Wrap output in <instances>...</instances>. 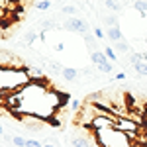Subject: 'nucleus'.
Masks as SVG:
<instances>
[{
    "mask_svg": "<svg viewBox=\"0 0 147 147\" xmlns=\"http://www.w3.org/2000/svg\"><path fill=\"white\" fill-rule=\"evenodd\" d=\"M32 82L28 71L24 69H2V75H0V88H2V96L14 94V92H20L24 86H28Z\"/></svg>",
    "mask_w": 147,
    "mask_h": 147,
    "instance_id": "1",
    "label": "nucleus"
},
{
    "mask_svg": "<svg viewBox=\"0 0 147 147\" xmlns=\"http://www.w3.org/2000/svg\"><path fill=\"white\" fill-rule=\"evenodd\" d=\"M94 134H96V139H98V147H131L134 145V141L118 127H108V129H100V131H94Z\"/></svg>",
    "mask_w": 147,
    "mask_h": 147,
    "instance_id": "2",
    "label": "nucleus"
},
{
    "mask_svg": "<svg viewBox=\"0 0 147 147\" xmlns=\"http://www.w3.org/2000/svg\"><path fill=\"white\" fill-rule=\"evenodd\" d=\"M65 26V30H69V32H75V34H79V35H88V24L84 22L82 18H69L67 22L63 24Z\"/></svg>",
    "mask_w": 147,
    "mask_h": 147,
    "instance_id": "3",
    "label": "nucleus"
},
{
    "mask_svg": "<svg viewBox=\"0 0 147 147\" xmlns=\"http://www.w3.org/2000/svg\"><path fill=\"white\" fill-rule=\"evenodd\" d=\"M73 147H98V139L96 137H82V136H75L71 139Z\"/></svg>",
    "mask_w": 147,
    "mask_h": 147,
    "instance_id": "4",
    "label": "nucleus"
},
{
    "mask_svg": "<svg viewBox=\"0 0 147 147\" xmlns=\"http://www.w3.org/2000/svg\"><path fill=\"white\" fill-rule=\"evenodd\" d=\"M106 37H108L112 43H118V41H122V39H124V34H122L120 26H114V28H108V32H106Z\"/></svg>",
    "mask_w": 147,
    "mask_h": 147,
    "instance_id": "5",
    "label": "nucleus"
},
{
    "mask_svg": "<svg viewBox=\"0 0 147 147\" xmlns=\"http://www.w3.org/2000/svg\"><path fill=\"white\" fill-rule=\"evenodd\" d=\"M90 59H92V63H94L96 67H100V65H104V63H108V57H106L104 51H94V53H90Z\"/></svg>",
    "mask_w": 147,
    "mask_h": 147,
    "instance_id": "6",
    "label": "nucleus"
},
{
    "mask_svg": "<svg viewBox=\"0 0 147 147\" xmlns=\"http://www.w3.org/2000/svg\"><path fill=\"white\" fill-rule=\"evenodd\" d=\"M61 77H63L65 80H77V79H79V71L73 69V67H65V69H63V73H61Z\"/></svg>",
    "mask_w": 147,
    "mask_h": 147,
    "instance_id": "7",
    "label": "nucleus"
},
{
    "mask_svg": "<svg viewBox=\"0 0 147 147\" xmlns=\"http://www.w3.org/2000/svg\"><path fill=\"white\" fill-rule=\"evenodd\" d=\"M134 8L139 12V16H143V18L147 16V2L145 0H136L134 2Z\"/></svg>",
    "mask_w": 147,
    "mask_h": 147,
    "instance_id": "8",
    "label": "nucleus"
},
{
    "mask_svg": "<svg viewBox=\"0 0 147 147\" xmlns=\"http://www.w3.org/2000/svg\"><path fill=\"white\" fill-rule=\"evenodd\" d=\"M114 45V51H120V53H129V43L122 39V41H118V43H112Z\"/></svg>",
    "mask_w": 147,
    "mask_h": 147,
    "instance_id": "9",
    "label": "nucleus"
},
{
    "mask_svg": "<svg viewBox=\"0 0 147 147\" xmlns=\"http://www.w3.org/2000/svg\"><path fill=\"white\" fill-rule=\"evenodd\" d=\"M104 6H106V8H110L112 12H116V14L122 10V4H120V2H116V0H104Z\"/></svg>",
    "mask_w": 147,
    "mask_h": 147,
    "instance_id": "10",
    "label": "nucleus"
},
{
    "mask_svg": "<svg viewBox=\"0 0 147 147\" xmlns=\"http://www.w3.org/2000/svg\"><path fill=\"white\" fill-rule=\"evenodd\" d=\"M61 12H63L65 16H71V18H75V14H77V6H75V4H65V6L61 8Z\"/></svg>",
    "mask_w": 147,
    "mask_h": 147,
    "instance_id": "11",
    "label": "nucleus"
},
{
    "mask_svg": "<svg viewBox=\"0 0 147 147\" xmlns=\"http://www.w3.org/2000/svg\"><path fill=\"white\" fill-rule=\"evenodd\" d=\"M84 41H86V45L90 47V51L92 53H94V51H98V49H96V37H94V34H88V35H84Z\"/></svg>",
    "mask_w": 147,
    "mask_h": 147,
    "instance_id": "12",
    "label": "nucleus"
},
{
    "mask_svg": "<svg viewBox=\"0 0 147 147\" xmlns=\"http://www.w3.org/2000/svg\"><path fill=\"white\" fill-rule=\"evenodd\" d=\"M104 53H106V57H108V61H118V53H116V51H114V47H104Z\"/></svg>",
    "mask_w": 147,
    "mask_h": 147,
    "instance_id": "13",
    "label": "nucleus"
},
{
    "mask_svg": "<svg viewBox=\"0 0 147 147\" xmlns=\"http://www.w3.org/2000/svg\"><path fill=\"white\" fill-rule=\"evenodd\" d=\"M39 26H41V30H53V28H57V22L55 20H43Z\"/></svg>",
    "mask_w": 147,
    "mask_h": 147,
    "instance_id": "14",
    "label": "nucleus"
},
{
    "mask_svg": "<svg viewBox=\"0 0 147 147\" xmlns=\"http://www.w3.org/2000/svg\"><path fill=\"white\" fill-rule=\"evenodd\" d=\"M12 143H14L16 147H26L28 139H24V137H20V136H14V137H12Z\"/></svg>",
    "mask_w": 147,
    "mask_h": 147,
    "instance_id": "15",
    "label": "nucleus"
},
{
    "mask_svg": "<svg viewBox=\"0 0 147 147\" xmlns=\"http://www.w3.org/2000/svg\"><path fill=\"white\" fill-rule=\"evenodd\" d=\"M51 8V2L49 0H37V10H41V12H45Z\"/></svg>",
    "mask_w": 147,
    "mask_h": 147,
    "instance_id": "16",
    "label": "nucleus"
},
{
    "mask_svg": "<svg viewBox=\"0 0 147 147\" xmlns=\"http://www.w3.org/2000/svg\"><path fill=\"white\" fill-rule=\"evenodd\" d=\"M98 71H100V73H106V75H108V73H112V71H114L112 61H108V63H104V65H100V67H98Z\"/></svg>",
    "mask_w": 147,
    "mask_h": 147,
    "instance_id": "17",
    "label": "nucleus"
},
{
    "mask_svg": "<svg viewBox=\"0 0 147 147\" xmlns=\"http://www.w3.org/2000/svg\"><path fill=\"white\" fill-rule=\"evenodd\" d=\"M35 39H37V34H35V32H28V34L24 35V41H26V43H34Z\"/></svg>",
    "mask_w": 147,
    "mask_h": 147,
    "instance_id": "18",
    "label": "nucleus"
},
{
    "mask_svg": "<svg viewBox=\"0 0 147 147\" xmlns=\"http://www.w3.org/2000/svg\"><path fill=\"white\" fill-rule=\"evenodd\" d=\"M136 71L139 73V75H141V77H147V61H143L141 65H137Z\"/></svg>",
    "mask_w": 147,
    "mask_h": 147,
    "instance_id": "19",
    "label": "nucleus"
},
{
    "mask_svg": "<svg viewBox=\"0 0 147 147\" xmlns=\"http://www.w3.org/2000/svg\"><path fill=\"white\" fill-rule=\"evenodd\" d=\"M92 34H94V37H96V39H104V37H106V34L102 32L100 28H92Z\"/></svg>",
    "mask_w": 147,
    "mask_h": 147,
    "instance_id": "20",
    "label": "nucleus"
},
{
    "mask_svg": "<svg viewBox=\"0 0 147 147\" xmlns=\"http://www.w3.org/2000/svg\"><path fill=\"white\" fill-rule=\"evenodd\" d=\"M49 69H51L53 73H63V69H65V67H61L59 63H49Z\"/></svg>",
    "mask_w": 147,
    "mask_h": 147,
    "instance_id": "21",
    "label": "nucleus"
},
{
    "mask_svg": "<svg viewBox=\"0 0 147 147\" xmlns=\"http://www.w3.org/2000/svg\"><path fill=\"white\" fill-rule=\"evenodd\" d=\"M47 124L53 125V127H61V120H59V118H49V120H47Z\"/></svg>",
    "mask_w": 147,
    "mask_h": 147,
    "instance_id": "22",
    "label": "nucleus"
},
{
    "mask_svg": "<svg viewBox=\"0 0 147 147\" xmlns=\"http://www.w3.org/2000/svg\"><path fill=\"white\" fill-rule=\"evenodd\" d=\"M26 147H43L37 139H28V143H26Z\"/></svg>",
    "mask_w": 147,
    "mask_h": 147,
    "instance_id": "23",
    "label": "nucleus"
},
{
    "mask_svg": "<svg viewBox=\"0 0 147 147\" xmlns=\"http://www.w3.org/2000/svg\"><path fill=\"white\" fill-rule=\"evenodd\" d=\"M71 110H73V112H79V110H80V102L79 100H73V102H71Z\"/></svg>",
    "mask_w": 147,
    "mask_h": 147,
    "instance_id": "24",
    "label": "nucleus"
},
{
    "mask_svg": "<svg viewBox=\"0 0 147 147\" xmlns=\"http://www.w3.org/2000/svg\"><path fill=\"white\" fill-rule=\"evenodd\" d=\"M116 79H118V80H124L125 79V73H118V75H116Z\"/></svg>",
    "mask_w": 147,
    "mask_h": 147,
    "instance_id": "25",
    "label": "nucleus"
},
{
    "mask_svg": "<svg viewBox=\"0 0 147 147\" xmlns=\"http://www.w3.org/2000/svg\"><path fill=\"white\" fill-rule=\"evenodd\" d=\"M63 49H65L63 43H57V45H55V51H63Z\"/></svg>",
    "mask_w": 147,
    "mask_h": 147,
    "instance_id": "26",
    "label": "nucleus"
},
{
    "mask_svg": "<svg viewBox=\"0 0 147 147\" xmlns=\"http://www.w3.org/2000/svg\"><path fill=\"white\" fill-rule=\"evenodd\" d=\"M43 147H55V145H51V143H47V145H43Z\"/></svg>",
    "mask_w": 147,
    "mask_h": 147,
    "instance_id": "27",
    "label": "nucleus"
},
{
    "mask_svg": "<svg viewBox=\"0 0 147 147\" xmlns=\"http://www.w3.org/2000/svg\"><path fill=\"white\" fill-rule=\"evenodd\" d=\"M145 43H147V37H145Z\"/></svg>",
    "mask_w": 147,
    "mask_h": 147,
    "instance_id": "28",
    "label": "nucleus"
}]
</instances>
